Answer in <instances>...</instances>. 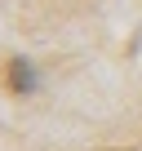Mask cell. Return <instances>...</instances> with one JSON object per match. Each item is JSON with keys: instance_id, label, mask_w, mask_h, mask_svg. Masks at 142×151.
<instances>
[{"instance_id": "cell-1", "label": "cell", "mask_w": 142, "mask_h": 151, "mask_svg": "<svg viewBox=\"0 0 142 151\" xmlns=\"http://www.w3.org/2000/svg\"><path fill=\"white\" fill-rule=\"evenodd\" d=\"M5 80H9V89H14V93H31V89H36V71H31V62H27V58H14V62H9V71H5Z\"/></svg>"}]
</instances>
